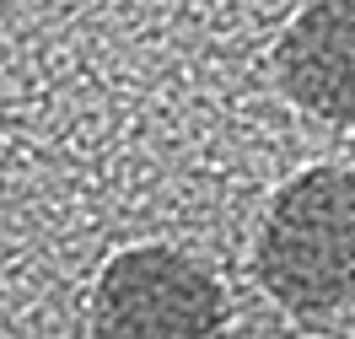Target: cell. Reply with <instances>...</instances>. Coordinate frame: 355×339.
<instances>
[{
  "label": "cell",
  "mask_w": 355,
  "mask_h": 339,
  "mask_svg": "<svg viewBox=\"0 0 355 339\" xmlns=\"http://www.w3.org/2000/svg\"><path fill=\"white\" fill-rule=\"evenodd\" d=\"M259 286L296 318H329L355 302V173L307 167L269 200L259 248Z\"/></svg>",
  "instance_id": "cell-1"
},
{
  "label": "cell",
  "mask_w": 355,
  "mask_h": 339,
  "mask_svg": "<svg viewBox=\"0 0 355 339\" xmlns=\"http://www.w3.org/2000/svg\"><path fill=\"white\" fill-rule=\"evenodd\" d=\"M92 339H226V291L194 253L135 243L97 270Z\"/></svg>",
  "instance_id": "cell-2"
},
{
  "label": "cell",
  "mask_w": 355,
  "mask_h": 339,
  "mask_svg": "<svg viewBox=\"0 0 355 339\" xmlns=\"http://www.w3.org/2000/svg\"><path fill=\"white\" fill-rule=\"evenodd\" d=\"M275 81L334 130H355V0H302L275 38Z\"/></svg>",
  "instance_id": "cell-3"
}]
</instances>
